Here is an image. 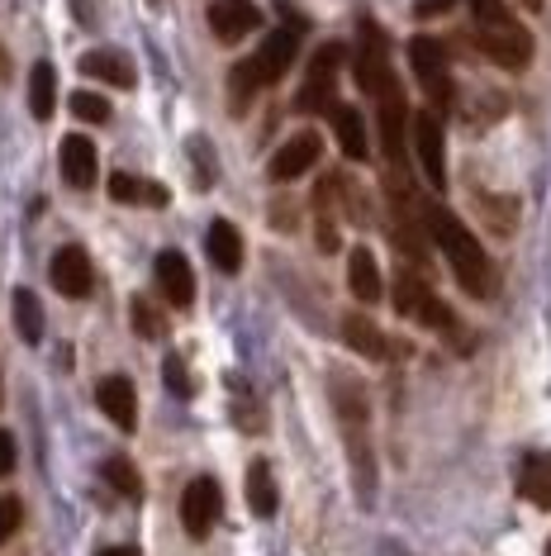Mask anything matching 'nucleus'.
<instances>
[{
  "label": "nucleus",
  "instance_id": "11",
  "mask_svg": "<svg viewBox=\"0 0 551 556\" xmlns=\"http://www.w3.org/2000/svg\"><path fill=\"white\" fill-rule=\"evenodd\" d=\"M395 81L390 72V48H385V34L375 29L371 20H361V34H357V86L367 96L385 91V86Z\"/></svg>",
  "mask_w": 551,
  "mask_h": 556
},
{
  "label": "nucleus",
  "instance_id": "14",
  "mask_svg": "<svg viewBox=\"0 0 551 556\" xmlns=\"http://www.w3.org/2000/svg\"><path fill=\"white\" fill-rule=\"evenodd\" d=\"M95 404L119 433H133L138 428V395H133L129 376H105V381L95 386Z\"/></svg>",
  "mask_w": 551,
  "mask_h": 556
},
{
  "label": "nucleus",
  "instance_id": "6",
  "mask_svg": "<svg viewBox=\"0 0 551 556\" xmlns=\"http://www.w3.org/2000/svg\"><path fill=\"white\" fill-rule=\"evenodd\" d=\"M409 148H413V157H419L423 176H428V186L443 191L447 186V143H443V119H437V110H413L409 115Z\"/></svg>",
  "mask_w": 551,
  "mask_h": 556
},
{
  "label": "nucleus",
  "instance_id": "38",
  "mask_svg": "<svg viewBox=\"0 0 551 556\" xmlns=\"http://www.w3.org/2000/svg\"><path fill=\"white\" fill-rule=\"evenodd\" d=\"M523 5H528V10H537V5H542V0H523Z\"/></svg>",
  "mask_w": 551,
  "mask_h": 556
},
{
  "label": "nucleus",
  "instance_id": "34",
  "mask_svg": "<svg viewBox=\"0 0 551 556\" xmlns=\"http://www.w3.org/2000/svg\"><path fill=\"white\" fill-rule=\"evenodd\" d=\"M457 0H413V15L419 20H433V15H447Z\"/></svg>",
  "mask_w": 551,
  "mask_h": 556
},
{
  "label": "nucleus",
  "instance_id": "40",
  "mask_svg": "<svg viewBox=\"0 0 551 556\" xmlns=\"http://www.w3.org/2000/svg\"><path fill=\"white\" fill-rule=\"evenodd\" d=\"M547 556H551V538H547Z\"/></svg>",
  "mask_w": 551,
  "mask_h": 556
},
{
  "label": "nucleus",
  "instance_id": "16",
  "mask_svg": "<svg viewBox=\"0 0 551 556\" xmlns=\"http://www.w3.org/2000/svg\"><path fill=\"white\" fill-rule=\"evenodd\" d=\"M257 24H261V15L247 0H215V5H209V29H215L219 43H238L243 34H253Z\"/></svg>",
  "mask_w": 551,
  "mask_h": 556
},
{
  "label": "nucleus",
  "instance_id": "20",
  "mask_svg": "<svg viewBox=\"0 0 551 556\" xmlns=\"http://www.w3.org/2000/svg\"><path fill=\"white\" fill-rule=\"evenodd\" d=\"M205 248H209V262H215L219 271L233 276L238 267H243V233H238L229 219H215V224H209Z\"/></svg>",
  "mask_w": 551,
  "mask_h": 556
},
{
  "label": "nucleus",
  "instance_id": "31",
  "mask_svg": "<svg viewBox=\"0 0 551 556\" xmlns=\"http://www.w3.org/2000/svg\"><path fill=\"white\" fill-rule=\"evenodd\" d=\"M133 328H138V338H162V333H167L162 314L148 305V300H133Z\"/></svg>",
  "mask_w": 551,
  "mask_h": 556
},
{
  "label": "nucleus",
  "instance_id": "12",
  "mask_svg": "<svg viewBox=\"0 0 551 556\" xmlns=\"http://www.w3.org/2000/svg\"><path fill=\"white\" fill-rule=\"evenodd\" d=\"M48 276H53L57 295H67V300H86V295H91V286H95L91 257H86L77 243L57 248V257H53V267H48Z\"/></svg>",
  "mask_w": 551,
  "mask_h": 556
},
{
  "label": "nucleus",
  "instance_id": "29",
  "mask_svg": "<svg viewBox=\"0 0 551 556\" xmlns=\"http://www.w3.org/2000/svg\"><path fill=\"white\" fill-rule=\"evenodd\" d=\"M480 210H485V224H490L495 233H513V219H518V205H513V200L480 195Z\"/></svg>",
  "mask_w": 551,
  "mask_h": 556
},
{
  "label": "nucleus",
  "instance_id": "18",
  "mask_svg": "<svg viewBox=\"0 0 551 556\" xmlns=\"http://www.w3.org/2000/svg\"><path fill=\"white\" fill-rule=\"evenodd\" d=\"M157 286H162V295H167L177 309H191L195 276H191V262H185L181 252H162V257H157Z\"/></svg>",
  "mask_w": 551,
  "mask_h": 556
},
{
  "label": "nucleus",
  "instance_id": "23",
  "mask_svg": "<svg viewBox=\"0 0 551 556\" xmlns=\"http://www.w3.org/2000/svg\"><path fill=\"white\" fill-rule=\"evenodd\" d=\"M110 200H119V205H167V191L157 181H138L129 172H115L110 176Z\"/></svg>",
  "mask_w": 551,
  "mask_h": 556
},
{
  "label": "nucleus",
  "instance_id": "8",
  "mask_svg": "<svg viewBox=\"0 0 551 556\" xmlns=\"http://www.w3.org/2000/svg\"><path fill=\"white\" fill-rule=\"evenodd\" d=\"M375 124H381V143L390 153V172L405 167V153H409V105H405V91L399 81H390L385 91H375ZM405 176V172H399Z\"/></svg>",
  "mask_w": 551,
  "mask_h": 556
},
{
  "label": "nucleus",
  "instance_id": "4",
  "mask_svg": "<svg viewBox=\"0 0 551 556\" xmlns=\"http://www.w3.org/2000/svg\"><path fill=\"white\" fill-rule=\"evenodd\" d=\"M343 58L347 48L343 43H323L305 67V81L295 91V110L299 115H319V110L333 105V91H337V72H343Z\"/></svg>",
  "mask_w": 551,
  "mask_h": 556
},
{
  "label": "nucleus",
  "instance_id": "3",
  "mask_svg": "<svg viewBox=\"0 0 551 556\" xmlns=\"http://www.w3.org/2000/svg\"><path fill=\"white\" fill-rule=\"evenodd\" d=\"M299 53V24H285V29H276L267 34V43L257 48L247 62H238L233 67V77H229V96L243 105L253 91H261V86H271V81H281L285 72H291V62Z\"/></svg>",
  "mask_w": 551,
  "mask_h": 556
},
{
  "label": "nucleus",
  "instance_id": "35",
  "mask_svg": "<svg viewBox=\"0 0 551 556\" xmlns=\"http://www.w3.org/2000/svg\"><path fill=\"white\" fill-rule=\"evenodd\" d=\"M471 10H475V20L480 24H490V20L504 15V0H471Z\"/></svg>",
  "mask_w": 551,
  "mask_h": 556
},
{
  "label": "nucleus",
  "instance_id": "13",
  "mask_svg": "<svg viewBox=\"0 0 551 556\" xmlns=\"http://www.w3.org/2000/svg\"><path fill=\"white\" fill-rule=\"evenodd\" d=\"M57 167H62V181L72 191H91L95 176H100V162H95V143L86 134H67L57 148Z\"/></svg>",
  "mask_w": 551,
  "mask_h": 556
},
{
  "label": "nucleus",
  "instance_id": "30",
  "mask_svg": "<svg viewBox=\"0 0 551 556\" xmlns=\"http://www.w3.org/2000/svg\"><path fill=\"white\" fill-rule=\"evenodd\" d=\"M72 115H77L81 124H105L110 119V100L95 96V91H77L72 96Z\"/></svg>",
  "mask_w": 551,
  "mask_h": 556
},
{
  "label": "nucleus",
  "instance_id": "1",
  "mask_svg": "<svg viewBox=\"0 0 551 556\" xmlns=\"http://www.w3.org/2000/svg\"><path fill=\"white\" fill-rule=\"evenodd\" d=\"M419 219H423V233L433 238L437 248H443V257L452 262V276L457 286L466 290L471 300H485L495 290V271H490V257H485V248L471 238V229L457 219L452 210L433 205V200H423L419 205Z\"/></svg>",
  "mask_w": 551,
  "mask_h": 556
},
{
  "label": "nucleus",
  "instance_id": "5",
  "mask_svg": "<svg viewBox=\"0 0 551 556\" xmlns=\"http://www.w3.org/2000/svg\"><path fill=\"white\" fill-rule=\"evenodd\" d=\"M475 43H480V53L490 58L495 67H504V72H518V67H528L533 62V34L523 29L518 20H509V15L480 24Z\"/></svg>",
  "mask_w": 551,
  "mask_h": 556
},
{
  "label": "nucleus",
  "instance_id": "33",
  "mask_svg": "<svg viewBox=\"0 0 551 556\" xmlns=\"http://www.w3.org/2000/svg\"><path fill=\"white\" fill-rule=\"evenodd\" d=\"M20 518H24V504L20 500H0V542H10L15 538V528H20Z\"/></svg>",
  "mask_w": 551,
  "mask_h": 556
},
{
  "label": "nucleus",
  "instance_id": "24",
  "mask_svg": "<svg viewBox=\"0 0 551 556\" xmlns=\"http://www.w3.org/2000/svg\"><path fill=\"white\" fill-rule=\"evenodd\" d=\"M247 504H253L257 518H271L276 504H281V495H276V476H271V466L261 457L247 466Z\"/></svg>",
  "mask_w": 551,
  "mask_h": 556
},
{
  "label": "nucleus",
  "instance_id": "27",
  "mask_svg": "<svg viewBox=\"0 0 551 556\" xmlns=\"http://www.w3.org/2000/svg\"><path fill=\"white\" fill-rule=\"evenodd\" d=\"M15 328H20V338L29 348L43 343V305H39L34 290H15Z\"/></svg>",
  "mask_w": 551,
  "mask_h": 556
},
{
  "label": "nucleus",
  "instance_id": "9",
  "mask_svg": "<svg viewBox=\"0 0 551 556\" xmlns=\"http://www.w3.org/2000/svg\"><path fill=\"white\" fill-rule=\"evenodd\" d=\"M219 514H223V490H219V480L195 476L191 485L181 490V528H185L191 538H209V533H215V523H219Z\"/></svg>",
  "mask_w": 551,
  "mask_h": 556
},
{
  "label": "nucleus",
  "instance_id": "22",
  "mask_svg": "<svg viewBox=\"0 0 551 556\" xmlns=\"http://www.w3.org/2000/svg\"><path fill=\"white\" fill-rule=\"evenodd\" d=\"M81 72H86V77H95V81L119 86V91H129V86H133V62L119 58V53H110V48H91V53L81 58Z\"/></svg>",
  "mask_w": 551,
  "mask_h": 556
},
{
  "label": "nucleus",
  "instance_id": "28",
  "mask_svg": "<svg viewBox=\"0 0 551 556\" xmlns=\"http://www.w3.org/2000/svg\"><path fill=\"white\" fill-rule=\"evenodd\" d=\"M100 476H105L110 485L119 490V495H129V500L143 495V476L133 471V462H129V457H105V466H100Z\"/></svg>",
  "mask_w": 551,
  "mask_h": 556
},
{
  "label": "nucleus",
  "instance_id": "39",
  "mask_svg": "<svg viewBox=\"0 0 551 556\" xmlns=\"http://www.w3.org/2000/svg\"><path fill=\"white\" fill-rule=\"evenodd\" d=\"M0 77H5V53H0Z\"/></svg>",
  "mask_w": 551,
  "mask_h": 556
},
{
  "label": "nucleus",
  "instance_id": "7",
  "mask_svg": "<svg viewBox=\"0 0 551 556\" xmlns=\"http://www.w3.org/2000/svg\"><path fill=\"white\" fill-rule=\"evenodd\" d=\"M409 67H413V77H419L423 91H428V110L452 105V72H447L443 43H433L428 34H419V39L409 43Z\"/></svg>",
  "mask_w": 551,
  "mask_h": 556
},
{
  "label": "nucleus",
  "instance_id": "2",
  "mask_svg": "<svg viewBox=\"0 0 551 556\" xmlns=\"http://www.w3.org/2000/svg\"><path fill=\"white\" fill-rule=\"evenodd\" d=\"M329 395H333L337 424H343V438H347V457H353L357 495H361V504H371L375 500V452H371V404H367V390H361V381H353V376L333 371Z\"/></svg>",
  "mask_w": 551,
  "mask_h": 556
},
{
  "label": "nucleus",
  "instance_id": "26",
  "mask_svg": "<svg viewBox=\"0 0 551 556\" xmlns=\"http://www.w3.org/2000/svg\"><path fill=\"white\" fill-rule=\"evenodd\" d=\"M53 105H57V72L39 62V67L29 72V110L34 119H53Z\"/></svg>",
  "mask_w": 551,
  "mask_h": 556
},
{
  "label": "nucleus",
  "instance_id": "15",
  "mask_svg": "<svg viewBox=\"0 0 551 556\" xmlns=\"http://www.w3.org/2000/svg\"><path fill=\"white\" fill-rule=\"evenodd\" d=\"M319 162V134H295L271 153V181H295Z\"/></svg>",
  "mask_w": 551,
  "mask_h": 556
},
{
  "label": "nucleus",
  "instance_id": "19",
  "mask_svg": "<svg viewBox=\"0 0 551 556\" xmlns=\"http://www.w3.org/2000/svg\"><path fill=\"white\" fill-rule=\"evenodd\" d=\"M347 290H353L361 305H375V300L385 295L381 262H375L371 248H353V257H347Z\"/></svg>",
  "mask_w": 551,
  "mask_h": 556
},
{
  "label": "nucleus",
  "instance_id": "25",
  "mask_svg": "<svg viewBox=\"0 0 551 556\" xmlns=\"http://www.w3.org/2000/svg\"><path fill=\"white\" fill-rule=\"evenodd\" d=\"M523 495L537 509H551V452H537V457L523 462Z\"/></svg>",
  "mask_w": 551,
  "mask_h": 556
},
{
  "label": "nucleus",
  "instance_id": "10",
  "mask_svg": "<svg viewBox=\"0 0 551 556\" xmlns=\"http://www.w3.org/2000/svg\"><path fill=\"white\" fill-rule=\"evenodd\" d=\"M395 309L405 314V319L423 324V328H452V309H447L443 300H437L433 290L423 286L419 276H409V271L395 276Z\"/></svg>",
  "mask_w": 551,
  "mask_h": 556
},
{
  "label": "nucleus",
  "instance_id": "36",
  "mask_svg": "<svg viewBox=\"0 0 551 556\" xmlns=\"http://www.w3.org/2000/svg\"><path fill=\"white\" fill-rule=\"evenodd\" d=\"M10 471H15V438L0 428V476H10Z\"/></svg>",
  "mask_w": 551,
  "mask_h": 556
},
{
  "label": "nucleus",
  "instance_id": "37",
  "mask_svg": "<svg viewBox=\"0 0 551 556\" xmlns=\"http://www.w3.org/2000/svg\"><path fill=\"white\" fill-rule=\"evenodd\" d=\"M95 556H138V547H105V552H95Z\"/></svg>",
  "mask_w": 551,
  "mask_h": 556
},
{
  "label": "nucleus",
  "instance_id": "21",
  "mask_svg": "<svg viewBox=\"0 0 551 556\" xmlns=\"http://www.w3.org/2000/svg\"><path fill=\"white\" fill-rule=\"evenodd\" d=\"M343 343L353 348V352H361V357H371V362L390 357V343H385V333L371 319H361V314H343Z\"/></svg>",
  "mask_w": 551,
  "mask_h": 556
},
{
  "label": "nucleus",
  "instance_id": "17",
  "mask_svg": "<svg viewBox=\"0 0 551 556\" xmlns=\"http://www.w3.org/2000/svg\"><path fill=\"white\" fill-rule=\"evenodd\" d=\"M329 119H333V138L343 148V157L353 162H367L371 157V143H367V119L357 115V105H329Z\"/></svg>",
  "mask_w": 551,
  "mask_h": 556
},
{
  "label": "nucleus",
  "instance_id": "32",
  "mask_svg": "<svg viewBox=\"0 0 551 556\" xmlns=\"http://www.w3.org/2000/svg\"><path fill=\"white\" fill-rule=\"evenodd\" d=\"M162 376H167V386H171V395H191V376H185V362L177 357V352H171L167 362H162Z\"/></svg>",
  "mask_w": 551,
  "mask_h": 556
}]
</instances>
